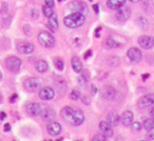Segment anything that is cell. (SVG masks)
Masks as SVG:
<instances>
[{"label":"cell","instance_id":"db71d44e","mask_svg":"<svg viewBox=\"0 0 154 141\" xmlns=\"http://www.w3.org/2000/svg\"><path fill=\"white\" fill-rule=\"evenodd\" d=\"M58 1H59V2H61V1H64V0H58Z\"/></svg>","mask_w":154,"mask_h":141},{"label":"cell","instance_id":"ee69618b","mask_svg":"<svg viewBox=\"0 0 154 141\" xmlns=\"http://www.w3.org/2000/svg\"><path fill=\"white\" fill-rule=\"evenodd\" d=\"M100 31H102V28H100V26H98V28L95 30V36H96V37H99V33H100Z\"/></svg>","mask_w":154,"mask_h":141},{"label":"cell","instance_id":"c3c4849f","mask_svg":"<svg viewBox=\"0 0 154 141\" xmlns=\"http://www.w3.org/2000/svg\"><path fill=\"white\" fill-rule=\"evenodd\" d=\"M93 9H94L95 13H98V12H99V7H98V4H94V5H93Z\"/></svg>","mask_w":154,"mask_h":141},{"label":"cell","instance_id":"6da1fadb","mask_svg":"<svg viewBox=\"0 0 154 141\" xmlns=\"http://www.w3.org/2000/svg\"><path fill=\"white\" fill-rule=\"evenodd\" d=\"M86 21V15L78 13V12H73L72 14L68 15L63 18V23L66 26L70 28H79Z\"/></svg>","mask_w":154,"mask_h":141},{"label":"cell","instance_id":"e575fe53","mask_svg":"<svg viewBox=\"0 0 154 141\" xmlns=\"http://www.w3.org/2000/svg\"><path fill=\"white\" fill-rule=\"evenodd\" d=\"M31 17L33 18V19H37V18L39 17V10L38 9L34 7V9L31 11Z\"/></svg>","mask_w":154,"mask_h":141},{"label":"cell","instance_id":"d6986e66","mask_svg":"<svg viewBox=\"0 0 154 141\" xmlns=\"http://www.w3.org/2000/svg\"><path fill=\"white\" fill-rule=\"evenodd\" d=\"M73 114H74V110L70 107H64L62 110H61V112H60V115H61L62 119L64 121H68V122L71 121Z\"/></svg>","mask_w":154,"mask_h":141},{"label":"cell","instance_id":"9a60e30c","mask_svg":"<svg viewBox=\"0 0 154 141\" xmlns=\"http://www.w3.org/2000/svg\"><path fill=\"white\" fill-rule=\"evenodd\" d=\"M40 116H41V118L44 121H46V122H51V121H53L55 119V117H56V112L54 110H52V109L43 107L41 114H40Z\"/></svg>","mask_w":154,"mask_h":141},{"label":"cell","instance_id":"277c9868","mask_svg":"<svg viewBox=\"0 0 154 141\" xmlns=\"http://www.w3.org/2000/svg\"><path fill=\"white\" fill-rule=\"evenodd\" d=\"M5 66H7V70H10L11 72L16 73L21 68V60L17 57H14V56L7 57L5 59Z\"/></svg>","mask_w":154,"mask_h":141},{"label":"cell","instance_id":"30bf717a","mask_svg":"<svg viewBox=\"0 0 154 141\" xmlns=\"http://www.w3.org/2000/svg\"><path fill=\"white\" fill-rule=\"evenodd\" d=\"M84 114L81 110H74V114L72 116V119H71L70 123L72 125H75V126H78L80 125L81 123H84Z\"/></svg>","mask_w":154,"mask_h":141},{"label":"cell","instance_id":"1f68e13d","mask_svg":"<svg viewBox=\"0 0 154 141\" xmlns=\"http://www.w3.org/2000/svg\"><path fill=\"white\" fill-rule=\"evenodd\" d=\"M79 97H80V94H79V92H78L77 89H73V91L71 92L70 98L72 100H78L79 99Z\"/></svg>","mask_w":154,"mask_h":141},{"label":"cell","instance_id":"f6af8a7d","mask_svg":"<svg viewBox=\"0 0 154 141\" xmlns=\"http://www.w3.org/2000/svg\"><path fill=\"white\" fill-rule=\"evenodd\" d=\"M17 98H18V96H17V95H16V94H14V95H13V96L11 97L10 101H11V102H15V101H16V100H17Z\"/></svg>","mask_w":154,"mask_h":141},{"label":"cell","instance_id":"b9f144b4","mask_svg":"<svg viewBox=\"0 0 154 141\" xmlns=\"http://www.w3.org/2000/svg\"><path fill=\"white\" fill-rule=\"evenodd\" d=\"M96 93H97V87L95 86V84H92L91 85V94L92 95H95Z\"/></svg>","mask_w":154,"mask_h":141},{"label":"cell","instance_id":"60d3db41","mask_svg":"<svg viewBox=\"0 0 154 141\" xmlns=\"http://www.w3.org/2000/svg\"><path fill=\"white\" fill-rule=\"evenodd\" d=\"M44 1H46V4L48 7H54V0H44Z\"/></svg>","mask_w":154,"mask_h":141},{"label":"cell","instance_id":"7a4b0ae2","mask_svg":"<svg viewBox=\"0 0 154 141\" xmlns=\"http://www.w3.org/2000/svg\"><path fill=\"white\" fill-rule=\"evenodd\" d=\"M42 84H43V81L41 78L33 77V78H29L25 81V89L30 93H35L41 87Z\"/></svg>","mask_w":154,"mask_h":141},{"label":"cell","instance_id":"4dcf8cb0","mask_svg":"<svg viewBox=\"0 0 154 141\" xmlns=\"http://www.w3.org/2000/svg\"><path fill=\"white\" fill-rule=\"evenodd\" d=\"M53 7H48V5H44V7H42V13H43V15L46 16V17H51L53 14H54V12H53V10H52Z\"/></svg>","mask_w":154,"mask_h":141},{"label":"cell","instance_id":"8d00e7d4","mask_svg":"<svg viewBox=\"0 0 154 141\" xmlns=\"http://www.w3.org/2000/svg\"><path fill=\"white\" fill-rule=\"evenodd\" d=\"M23 31H25V33L27 35H31L32 33V28L30 25H28V24H25V26H23Z\"/></svg>","mask_w":154,"mask_h":141},{"label":"cell","instance_id":"ffe728a7","mask_svg":"<svg viewBox=\"0 0 154 141\" xmlns=\"http://www.w3.org/2000/svg\"><path fill=\"white\" fill-rule=\"evenodd\" d=\"M54 84H55V87L58 91H60V93H63L66 91V89H67V82H66V80H64L63 77H60V76L55 78Z\"/></svg>","mask_w":154,"mask_h":141},{"label":"cell","instance_id":"f5cc1de1","mask_svg":"<svg viewBox=\"0 0 154 141\" xmlns=\"http://www.w3.org/2000/svg\"><path fill=\"white\" fill-rule=\"evenodd\" d=\"M2 78V73H1V71H0V79Z\"/></svg>","mask_w":154,"mask_h":141},{"label":"cell","instance_id":"8fae6325","mask_svg":"<svg viewBox=\"0 0 154 141\" xmlns=\"http://www.w3.org/2000/svg\"><path fill=\"white\" fill-rule=\"evenodd\" d=\"M127 55H128V58L130 59V61L134 62V63H137V62H139L143 58V54L140 52V50L136 48H131L128 51L127 53Z\"/></svg>","mask_w":154,"mask_h":141},{"label":"cell","instance_id":"d6a6232c","mask_svg":"<svg viewBox=\"0 0 154 141\" xmlns=\"http://www.w3.org/2000/svg\"><path fill=\"white\" fill-rule=\"evenodd\" d=\"M106 136L104 134H98V135H95L94 137L92 138V140L93 141H106Z\"/></svg>","mask_w":154,"mask_h":141},{"label":"cell","instance_id":"cb8c5ba5","mask_svg":"<svg viewBox=\"0 0 154 141\" xmlns=\"http://www.w3.org/2000/svg\"><path fill=\"white\" fill-rule=\"evenodd\" d=\"M36 70H37V72L39 73H44L46 71H48L49 69V66H48V63H46L44 60H39V61L36 62Z\"/></svg>","mask_w":154,"mask_h":141},{"label":"cell","instance_id":"f907efd6","mask_svg":"<svg viewBox=\"0 0 154 141\" xmlns=\"http://www.w3.org/2000/svg\"><path fill=\"white\" fill-rule=\"evenodd\" d=\"M149 77V74H145V75H143V80H146Z\"/></svg>","mask_w":154,"mask_h":141},{"label":"cell","instance_id":"d590c367","mask_svg":"<svg viewBox=\"0 0 154 141\" xmlns=\"http://www.w3.org/2000/svg\"><path fill=\"white\" fill-rule=\"evenodd\" d=\"M141 127H143V125H141V123L138 122V121H136V122H132V128H133L134 131H140Z\"/></svg>","mask_w":154,"mask_h":141},{"label":"cell","instance_id":"ba28073f","mask_svg":"<svg viewBox=\"0 0 154 141\" xmlns=\"http://www.w3.org/2000/svg\"><path fill=\"white\" fill-rule=\"evenodd\" d=\"M42 109H43V105H41L38 102H31L27 105V112H28L30 115L32 116H40V114L42 112Z\"/></svg>","mask_w":154,"mask_h":141},{"label":"cell","instance_id":"f1b7e54d","mask_svg":"<svg viewBox=\"0 0 154 141\" xmlns=\"http://www.w3.org/2000/svg\"><path fill=\"white\" fill-rule=\"evenodd\" d=\"M144 127L147 131H150L152 128H154V119H146L144 122Z\"/></svg>","mask_w":154,"mask_h":141},{"label":"cell","instance_id":"5b68a950","mask_svg":"<svg viewBox=\"0 0 154 141\" xmlns=\"http://www.w3.org/2000/svg\"><path fill=\"white\" fill-rule=\"evenodd\" d=\"M69 7L72 12H78V13H81L84 15H87L89 13V9H88L87 4L84 3V1H80V0H76V1L71 2Z\"/></svg>","mask_w":154,"mask_h":141},{"label":"cell","instance_id":"7bdbcfd3","mask_svg":"<svg viewBox=\"0 0 154 141\" xmlns=\"http://www.w3.org/2000/svg\"><path fill=\"white\" fill-rule=\"evenodd\" d=\"M10 131H11L10 123H5L4 124V132H10Z\"/></svg>","mask_w":154,"mask_h":141},{"label":"cell","instance_id":"5bb4252c","mask_svg":"<svg viewBox=\"0 0 154 141\" xmlns=\"http://www.w3.org/2000/svg\"><path fill=\"white\" fill-rule=\"evenodd\" d=\"M131 15V11L128 9L127 7H119L117 12H116V18L119 21H126L130 18Z\"/></svg>","mask_w":154,"mask_h":141},{"label":"cell","instance_id":"83f0119b","mask_svg":"<svg viewBox=\"0 0 154 141\" xmlns=\"http://www.w3.org/2000/svg\"><path fill=\"white\" fill-rule=\"evenodd\" d=\"M106 43H107V45H108L109 48H117V46H119V43L117 41H116L114 38L112 37H108L107 38V41H106Z\"/></svg>","mask_w":154,"mask_h":141},{"label":"cell","instance_id":"44dd1931","mask_svg":"<svg viewBox=\"0 0 154 141\" xmlns=\"http://www.w3.org/2000/svg\"><path fill=\"white\" fill-rule=\"evenodd\" d=\"M119 120H120L119 115L116 113V112H111V113H109V115L107 116V122H108L110 125H112V126H116V125L119 123Z\"/></svg>","mask_w":154,"mask_h":141},{"label":"cell","instance_id":"4316f807","mask_svg":"<svg viewBox=\"0 0 154 141\" xmlns=\"http://www.w3.org/2000/svg\"><path fill=\"white\" fill-rule=\"evenodd\" d=\"M136 22H137V25H138V26H140L143 30H147V28H149V23H148V20L146 19V18L139 17L136 20Z\"/></svg>","mask_w":154,"mask_h":141},{"label":"cell","instance_id":"9c48e42d","mask_svg":"<svg viewBox=\"0 0 154 141\" xmlns=\"http://www.w3.org/2000/svg\"><path fill=\"white\" fill-rule=\"evenodd\" d=\"M102 98H105L106 100H109V101H114L117 98V92H116L115 89H113L111 86H106L104 87L102 92Z\"/></svg>","mask_w":154,"mask_h":141},{"label":"cell","instance_id":"ab89813d","mask_svg":"<svg viewBox=\"0 0 154 141\" xmlns=\"http://www.w3.org/2000/svg\"><path fill=\"white\" fill-rule=\"evenodd\" d=\"M81 101H82V103H84V104H87V105H89L90 104V98L89 97H87V96H84L82 98H81Z\"/></svg>","mask_w":154,"mask_h":141},{"label":"cell","instance_id":"8992f818","mask_svg":"<svg viewBox=\"0 0 154 141\" xmlns=\"http://www.w3.org/2000/svg\"><path fill=\"white\" fill-rule=\"evenodd\" d=\"M154 105V94L145 95L138 100V107L139 109H147Z\"/></svg>","mask_w":154,"mask_h":141},{"label":"cell","instance_id":"11a10c76","mask_svg":"<svg viewBox=\"0 0 154 141\" xmlns=\"http://www.w3.org/2000/svg\"><path fill=\"white\" fill-rule=\"evenodd\" d=\"M91 1H92V0H91Z\"/></svg>","mask_w":154,"mask_h":141},{"label":"cell","instance_id":"d4e9b609","mask_svg":"<svg viewBox=\"0 0 154 141\" xmlns=\"http://www.w3.org/2000/svg\"><path fill=\"white\" fill-rule=\"evenodd\" d=\"M48 24H49V26L52 30H57V28H59V24H58V20H57V17H56V14H53L51 17H49V21H48Z\"/></svg>","mask_w":154,"mask_h":141},{"label":"cell","instance_id":"e0dca14e","mask_svg":"<svg viewBox=\"0 0 154 141\" xmlns=\"http://www.w3.org/2000/svg\"><path fill=\"white\" fill-rule=\"evenodd\" d=\"M99 130L102 132V134L105 135L106 137H112L113 136L112 125H110L107 121H102L99 123Z\"/></svg>","mask_w":154,"mask_h":141},{"label":"cell","instance_id":"ac0fdd59","mask_svg":"<svg viewBox=\"0 0 154 141\" xmlns=\"http://www.w3.org/2000/svg\"><path fill=\"white\" fill-rule=\"evenodd\" d=\"M133 113L132 112H130V111H126V112H123V115H121V117H120V121H121V123L125 125V126H129L132 124L133 122Z\"/></svg>","mask_w":154,"mask_h":141},{"label":"cell","instance_id":"f35d334b","mask_svg":"<svg viewBox=\"0 0 154 141\" xmlns=\"http://www.w3.org/2000/svg\"><path fill=\"white\" fill-rule=\"evenodd\" d=\"M147 137H148V139H150V140H154V128H152V130L149 131Z\"/></svg>","mask_w":154,"mask_h":141},{"label":"cell","instance_id":"603a6c76","mask_svg":"<svg viewBox=\"0 0 154 141\" xmlns=\"http://www.w3.org/2000/svg\"><path fill=\"white\" fill-rule=\"evenodd\" d=\"M72 68L76 73H81L82 71V64H81V61L79 60L78 57H75L74 56L72 58Z\"/></svg>","mask_w":154,"mask_h":141},{"label":"cell","instance_id":"7402d4cb","mask_svg":"<svg viewBox=\"0 0 154 141\" xmlns=\"http://www.w3.org/2000/svg\"><path fill=\"white\" fill-rule=\"evenodd\" d=\"M125 3H126V0H108L107 1L108 7L112 10H118L119 7H123Z\"/></svg>","mask_w":154,"mask_h":141},{"label":"cell","instance_id":"4fadbf2b","mask_svg":"<svg viewBox=\"0 0 154 141\" xmlns=\"http://www.w3.org/2000/svg\"><path fill=\"white\" fill-rule=\"evenodd\" d=\"M46 131L51 136H57V135L60 134L61 132V125L58 122H54V121H51L49 122V124L46 125Z\"/></svg>","mask_w":154,"mask_h":141},{"label":"cell","instance_id":"681fc988","mask_svg":"<svg viewBox=\"0 0 154 141\" xmlns=\"http://www.w3.org/2000/svg\"><path fill=\"white\" fill-rule=\"evenodd\" d=\"M150 115H151V117L153 118L154 119V107L151 109V111H150Z\"/></svg>","mask_w":154,"mask_h":141},{"label":"cell","instance_id":"484cf974","mask_svg":"<svg viewBox=\"0 0 154 141\" xmlns=\"http://www.w3.org/2000/svg\"><path fill=\"white\" fill-rule=\"evenodd\" d=\"M9 13H10V7H9V4L3 2L2 5H1V9H0V16L2 17L3 20H5L9 16Z\"/></svg>","mask_w":154,"mask_h":141},{"label":"cell","instance_id":"7dc6e473","mask_svg":"<svg viewBox=\"0 0 154 141\" xmlns=\"http://www.w3.org/2000/svg\"><path fill=\"white\" fill-rule=\"evenodd\" d=\"M91 55H92V51H88V52L84 54V58H86V59L89 58V57H90Z\"/></svg>","mask_w":154,"mask_h":141},{"label":"cell","instance_id":"3957f363","mask_svg":"<svg viewBox=\"0 0 154 141\" xmlns=\"http://www.w3.org/2000/svg\"><path fill=\"white\" fill-rule=\"evenodd\" d=\"M38 41L39 43L44 48H53L55 45V38L53 37L52 34L48 32H40L38 34Z\"/></svg>","mask_w":154,"mask_h":141},{"label":"cell","instance_id":"816d5d0a","mask_svg":"<svg viewBox=\"0 0 154 141\" xmlns=\"http://www.w3.org/2000/svg\"><path fill=\"white\" fill-rule=\"evenodd\" d=\"M131 2H138V1H140V0H130Z\"/></svg>","mask_w":154,"mask_h":141},{"label":"cell","instance_id":"836d02e7","mask_svg":"<svg viewBox=\"0 0 154 141\" xmlns=\"http://www.w3.org/2000/svg\"><path fill=\"white\" fill-rule=\"evenodd\" d=\"M55 64H56V68L58 69V71H62V70L64 69L62 60H60V59H56V60H55Z\"/></svg>","mask_w":154,"mask_h":141},{"label":"cell","instance_id":"74e56055","mask_svg":"<svg viewBox=\"0 0 154 141\" xmlns=\"http://www.w3.org/2000/svg\"><path fill=\"white\" fill-rule=\"evenodd\" d=\"M78 80H79V84H80V85H84V84L87 83V78L84 77V75H81L80 77L78 78Z\"/></svg>","mask_w":154,"mask_h":141},{"label":"cell","instance_id":"2e32d148","mask_svg":"<svg viewBox=\"0 0 154 141\" xmlns=\"http://www.w3.org/2000/svg\"><path fill=\"white\" fill-rule=\"evenodd\" d=\"M54 95H55V92L54 89H51V87H42L40 91H39V97L40 99L42 100H51L54 98Z\"/></svg>","mask_w":154,"mask_h":141},{"label":"cell","instance_id":"7c38bea8","mask_svg":"<svg viewBox=\"0 0 154 141\" xmlns=\"http://www.w3.org/2000/svg\"><path fill=\"white\" fill-rule=\"evenodd\" d=\"M17 50L21 54H31L34 51V45L27 41H22L17 43Z\"/></svg>","mask_w":154,"mask_h":141},{"label":"cell","instance_id":"bcb514c9","mask_svg":"<svg viewBox=\"0 0 154 141\" xmlns=\"http://www.w3.org/2000/svg\"><path fill=\"white\" fill-rule=\"evenodd\" d=\"M5 117H7V114L4 113V112H1V113H0V120L5 119Z\"/></svg>","mask_w":154,"mask_h":141},{"label":"cell","instance_id":"f546056e","mask_svg":"<svg viewBox=\"0 0 154 141\" xmlns=\"http://www.w3.org/2000/svg\"><path fill=\"white\" fill-rule=\"evenodd\" d=\"M108 63L110 66H113V68H115L119 64V58L118 57H116V56H112V57H110L108 60Z\"/></svg>","mask_w":154,"mask_h":141},{"label":"cell","instance_id":"52a82bcc","mask_svg":"<svg viewBox=\"0 0 154 141\" xmlns=\"http://www.w3.org/2000/svg\"><path fill=\"white\" fill-rule=\"evenodd\" d=\"M138 44L140 48H145V50H151L154 46V37L152 36H140L138 38Z\"/></svg>","mask_w":154,"mask_h":141}]
</instances>
